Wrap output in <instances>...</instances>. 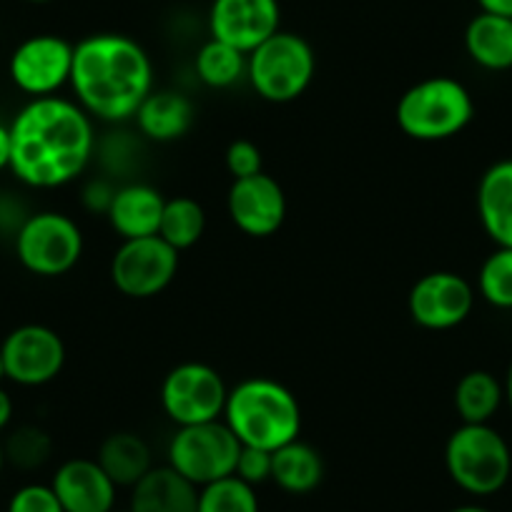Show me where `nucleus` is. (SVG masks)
I'll return each mask as SVG.
<instances>
[{
    "mask_svg": "<svg viewBox=\"0 0 512 512\" xmlns=\"http://www.w3.org/2000/svg\"><path fill=\"white\" fill-rule=\"evenodd\" d=\"M324 460L312 445L294 440L272 452V480L289 495H309L322 485Z\"/></svg>",
    "mask_w": 512,
    "mask_h": 512,
    "instance_id": "nucleus-23",
    "label": "nucleus"
},
{
    "mask_svg": "<svg viewBox=\"0 0 512 512\" xmlns=\"http://www.w3.org/2000/svg\"><path fill=\"white\" fill-rule=\"evenodd\" d=\"M450 512H490V510L480 505H460V507H452Z\"/></svg>",
    "mask_w": 512,
    "mask_h": 512,
    "instance_id": "nucleus-38",
    "label": "nucleus"
},
{
    "mask_svg": "<svg viewBox=\"0 0 512 512\" xmlns=\"http://www.w3.org/2000/svg\"><path fill=\"white\" fill-rule=\"evenodd\" d=\"M450 480L467 495L487 497L500 492L512 475V452L492 425H460L445 445Z\"/></svg>",
    "mask_w": 512,
    "mask_h": 512,
    "instance_id": "nucleus-5",
    "label": "nucleus"
},
{
    "mask_svg": "<svg viewBox=\"0 0 512 512\" xmlns=\"http://www.w3.org/2000/svg\"><path fill=\"white\" fill-rule=\"evenodd\" d=\"M246 53L224 41L209 38L196 53V76L209 88H231L246 78Z\"/></svg>",
    "mask_w": 512,
    "mask_h": 512,
    "instance_id": "nucleus-26",
    "label": "nucleus"
},
{
    "mask_svg": "<svg viewBox=\"0 0 512 512\" xmlns=\"http://www.w3.org/2000/svg\"><path fill=\"white\" fill-rule=\"evenodd\" d=\"M317 73V56L307 38L277 31L249 53L246 78L256 96L269 103H292L307 93Z\"/></svg>",
    "mask_w": 512,
    "mask_h": 512,
    "instance_id": "nucleus-6",
    "label": "nucleus"
},
{
    "mask_svg": "<svg viewBox=\"0 0 512 512\" xmlns=\"http://www.w3.org/2000/svg\"><path fill=\"white\" fill-rule=\"evenodd\" d=\"M279 0H214L209 11L211 38L249 56L267 38L282 31Z\"/></svg>",
    "mask_w": 512,
    "mask_h": 512,
    "instance_id": "nucleus-15",
    "label": "nucleus"
},
{
    "mask_svg": "<svg viewBox=\"0 0 512 512\" xmlns=\"http://www.w3.org/2000/svg\"><path fill=\"white\" fill-rule=\"evenodd\" d=\"M221 420L244 447L274 452L299 440L302 407L287 384L272 377H246L226 395Z\"/></svg>",
    "mask_w": 512,
    "mask_h": 512,
    "instance_id": "nucleus-3",
    "label": "nucleus"
},
{
    "mask_svg": "<svg viewBox=\"0 0 512 512\" xmlns=\"http://www.w3.org/2000/svg\"><path fill=\"white\" fill-rule=\"evenodd\" d=\"M229 219L241 234L254 239L274 236L287 219V194L282 184L269 174H256L249 179L231 181L226 196Z\"/></svg>",
    "mask_w": 512,
    "mask_h": 512,
    "instance_id": "nucleus-14",
    "label": "nucleus"
},
{
    "mask_svg": "<svg viewBox=\"0 0 512 512\" xmlns=\"http://www.w3.org/2000/svg\"><path fill=\"white\" fill-rule=\"evenodd\" d=\"M71 68L73 43L53 33H38L18 43L8 63L11 81L31 98L56 96L66 83H71Z\"/></svg>",
    "mask_w": 512,
    "mask_h": 512,
    "instance_id": "nucleus-12",
    "label": "nucleus"
},
{
    "mask_svg": "<svg viewBox=\"0 0 512 512\" xmlns=\"http://www.w3.org/2000/svg\"><path fill=\"white\" fill-rule=\"evenodd\" d=\"M16 256L26 272L36 277H63L83 256L81 226L61 211H36L18 226Z\"/></svg>",
    "mask_w": 512,
    "mask_h": 512,
    "instance_id": "nucleus-7",
    "label": "nucleus"
},
{
    "mask_svg": "<svg viewBox=\"0 0 512 512\" xmlns=\"http://www.w3.org/2000/svg\"><path fill=\"white\" fill-rule=\"evenodd\" d=\"M113 194H116V189H113L108 181H88L86 189H83V206H86L88 211H93V214H108Z\"/></svg>",
    "mask_w": 512,
    "mask_h": 512,
    "instance_id": "nucleus-33",
    "label": "nucleus"
},
{
    "mask_svg": "<svg viewBox=\"0 0 512 512\" xmlns=\"http://www.w3.org/2000/svg\"><path fill=\"white\" fill-rule=\"evenodd\" d=\"M0 354L6 364V379L21 387H43L63 372L66 344L61 334L46 324H21L3 342Z\"/></svg>",
    "mask_w": 512,
    "mask_h": 512,
    "instance_id": "nucleus-11",
    "label": "nucleus"
},
{
    "mask_svg": "<svg viewBox=\"0 0 512 512\" xmlns=\"http://www.w3.org/2000/svg\"><path fill=\"white\" fill-rule=\"evenodd\" d=\"M96 462L116 487H134L154 467L149 442L136 435V432H113V435H108L98 447Z\"/></svg>",
    "mask_w": 512,
    "mask_h": 512,
    "instance_id": "nucleus-22",
    "label": "nucleus"
},
{
    "mask_svg": "<svg viewBox=\"0 0 512 512\" xmlns=\"http://www.w3.org/2000/svg\"><path fill=\"white\" fill-rule=\"evenodd\" d=\"M241 442L224 420L176 427L166 450V465L196 487L231 477L239 460Z\"/></svg>",
    "mask_w": 512,
    "mask_h": 512,
    "instance_id": "nucleus-8",
    "label": "nucleus"
},
{
    "mask_svg": "<svg viewBox=\"0 0 512 512\" xmlns=\"http://www.w3.org/2000/svg\"><path fill=\"white\" fill-rule=\"evenodd\" d=\"M505 402V387L487 369H472L455 384V410L462 425H490Z\"/></svg>",
    "mask_w": 512,
    "mask_h": 512,
    "instance_id": "nucleus-24",
    "label": "nucleus"
},
{
    "mask_svg": "<svg viewBox=\"0 0 512 512\" xmlns=\"http://www.w3.org/2000/svg\"><path fill=\"white\" fill-rule=\"evenodd\" d=\"M234 475L251 487L272 480V452L259 450V447L241 445Z\"/></svg>",
    "mask_w": 512,
    "mask_h": 512,
    "instance_id": "nucleus-32",
    "label": "nucleus"
},
{
    "mask_svg": "<svg viewBox=\"0 0 512 512\" xmlns=\"http://www.w3.org/2000/svg\"><path fill=\"white\" fill-rule=\"evenodd\" d=\"M482 13H492V16L512 18V0H477Z\"/></svg>",
    "mask_w": 512,
    "mask_h": 512,
    "instance_id": "nucleus-35",
    "label": "nucleus"
},
{
    "mask_svg": "<svg viewBox=\"0 0 512 512\" xmlns=\"http://www.w3.org/2000/svg\"><path fill=\"white\" fill-rule=\"evenodd\" d=\"M475 307V289L457 272H430L417 279L407 297V309L417 327L447 332L465 322Z\"/></svg>",
    "mask_w": 512,
    "mask_h": 512,
    "instance_id": "nucleus-13",
    "label": "nucleus"
},
{
    "mask_svg": "<svg viewBox=\"0 0 512 512\" xmlns=\"http://www.w3.org/2000/svg\"><path fill=\"white\" fill-rule=\"evenodd\" d=\"M502 387H505V400H507V405H510V410H512V362H510V367H507V374H505V382H502Z\"/></svg>",
    "mask_w": 512,
    "mask_h": 512,
    "instance_id": "nucleus-37",
    "label": "nucleus"
},
{
    "mask_svg": "<svg viewBox=\"0 0 512 512\" xmlns=\"http://www.w3.org/2000/svg\"><path fill=\"white\" fill-rule=\"evenodd\" d=\"M477 292L490 307L512 309V246H497L482 262Z\"/></svg>",
    "mask_w": 512,
    "mask_h": 512,
    "instance_id": "nucleus-27",
    "label": "nucleus"
},
{
    "mask_svg": "<svg viewBox=\"0 0 512 512\" xmlns=\"http://www.w3.org/2000/svg\"><path fill=\"white\" fill-rule=\"evenodd\" d=\"M63 512H113L116 490L111 477L91 457H73L56 470L51 480Z\"/></svg>",
    "mask_w": 512,
    "mask_h": 512,
    "instance_id": "nucleus-16",
    "label": "nucleus"
},
{
    "mask_svg": "<svg viewBox=\"0 0 512 512\" xmlns=\"http://www.w3.org/2000/svg\"><path fill=\"white\" fill-rule=\"evenodd\" d=\"M8 512H63V505L51 485L31 482V485H23L21 490L13 492Z\"/></svg>",
    "mask_w": 512,
    "mask_h": 512,
    "instance_id": "nucleus-31",
    "label": "nucleus"
},
{
    "mask_svg": "<svg viewBox=\"0 0 512 512\" xmlns=\"http://www.w3.org/2000/svg\"><path fill=\"white\" fill-rule=\"evenodd\" d=\"M477 216L497 246H512V159L492 164L477 184Z\"/></svg>",
    "mask_w": 512,
    "mask_h": 512,
    "instance_id": "nucleus-19",
    "label": "nucleus"
},
{
    "mask_svg": "<svg viewBox=\"0 0 512 512\" xmlns=\"http://www.w3.org/2000/svg\"><path fill=\"white\" fill-rule=\"evenodd\" d=\"M199 487L181 477L174 467H151L144 480L131 487L128 512H196Z\"/></svg>",
    "mask_w": 512,
    "mask_h": 512,
    "instance_id": "nucleus-18",
    "label": "nucleus"
},
{
    "mask_svg": "<svg viewBox=\"0 0 512 512\" xmlns=\"http://www.w3.org/2000/svg\"><path fill=\"white\" fill-rule=\"evenodd\" d=\"M224 377L211 364L181 362L161 382V410L176 427L221 420L226 405Z\"/></svg>",
    "mask_w": 512,
    "mask_h": 512,
    "instance_id": "nucleus-9",
    "label": "nucleus"
},
{
    "mask_svg": "<svg viewBox=\"0 0 512 512\" xmlns=\"http://www.w3.org/2000/svg\"><path fill=\"white\" fill-rule=\"evenodd\" d=\"M68 86L91 118L121 123L134 118L154 91V63L139 41L123 33H93L73 46Z\"/></svg>",
    "mask_w": 512,
    "mask_h": 512,
    "instance_id": "nucleus-2",
    "label": "nucleus"
},
{
    "mask_svg": "<svg viewBox=\"0 0 512 512\" xmlns=\"http://www.w3.org/2000/svg\"><path fill=\"white\" fill-rule=\"evenodd\" d=\"M134 118L141 136L156 144H171L189 134L194 123V103L181 91H151Z\"/></svg>",
    "mask_w": 512,
    "mask_h": 512,
    "instance_id": "nucleus-20",
    "label": "nucleus"
},
{
    "mask_svg": "<svg viewBox=\"0 0 512 512\" xmlns=\"http://www.w3.org/2000/svg\"><path fill=\"white\" fill-rule=\"evenodd\" d=\"M6 462L21 467V470H36L46 465L53 452V440L46 430L36 425L18 427L6 445Z\"/></svg>",
    "mask_w": 512,
    "mask_h": 512,
    "instance_id": "nucleus-29",
    "label": "nucleus"
},
{
    "mask_svg": "<svg viewBox=\"0 0 512 512\" xmlns=\"http://www.w3.org/2000/svg\"><path fill=\"white\" fill-rule=\"evenodd\" d=\"M11 169V123L0 121V171Z\"/></svg>",
    "mask_w": 512,
    "mask_h": 512,
    "instance_id": "nucleus-34",
    "label": "nucleus"
},
{
    "mask_svg": "<svg viewBox=\"0 0 512 512\" xmlns=\"http://www.w3.org/2000/svg\"><path fill=\"white\" fill-rule=\"evenodd\" d=\"M465 51L472 63L492 73L512 68V18L477 13L465 28Z\"/></svg>",
    "mask_w": 512,
    "mask_h": 512,
    "instance_id": "nucleus-21",
    "label": "nucleus"
},
{
    "mask_svg": "<svg viewBox=\"0 0 512 512\" xmlns=\"http://www.w3.org/2000/svg\"><path fill=\"white\" fill-rule=\"evenodd\" d=\"M93 151V118L68 98H31L11 121V171L31 189H61L76 181Z\"/></svg>",
    "mask_w": 512,
    "mask_h": 512,
    "instance_id": "nucleus-1",
    "label": "nucleus"
},
{
    "mask_svg": "<svg viewBox=\"0 0 512 512\" xmlns=\"http://www.w3.org/2000/svg\"><path fill=\"white\" fill-rule=\"evenodd\" d=\"M31 3H48V0H31Z\"/></svg>",
    "mask_w": 512,
    "mask_h": 512,
    "instance_id": "nucleus-41",
    "label": "nucleus"
},
{
    "mask_svg": "<svg viewBox=\"0 0 512 512\" xmlns=\"http://www.w3.org/2000/svg\"><path fill=\"white\" fill-rule=\"evenodd\" d=\"M206 229V214L204 206L191 196H174L166 199L164 214H161L159 236L176 251L191 249L199 244Z\"/></svg>",
    "mask_w": 512,
    "mask_h": 512,
    "instance_id": "nucleus-25",
    "label": "nucleus"
},
{
    "mask_svg": "<svg viewBox=\"0 0 512 512\" xmlns=\"http://www.w3.org/2000/svg\"><path fill=\"white\" fill-rule=\"evenodd\" d=\"M3 467H6V447L0 442V472H3Z\"/></svg>",
    "mask_w": 512,
    "mask_h": 512,
    "instance_id": "nucleus-39",
    "label": "nucleus"
},
{
    "mask_svg": "<svg viewBox=\"0 0 512 512\" xmlns=\"http://www.w3.org/2000/svg\"><path fill=\"white\" fill-rule=\"evenodd\" d=\"M164 204L166 199L154 186L126 184L113 194L111 209L106 214L108 224L123 241L141 239V236H159Z\"/></svg>",
    "mask_w": 512,
    "mask_h": 512,
    "instance_id": "nucleus-17",
    "label": "nucleus"
},
{
    "mask_svg": "<svg viewBox=\"0 0 512 512\" xmlns=\"http://www.w3.org/2000/svg\"><path fill=\"white\" fill-rule=\"evenodd\" d=\"M226 169H229L231 179H249V176L262 174L264 171V159L262 151L254 141L249 139H236L231 141L229 149H226Z\"/></svg>",
    "mask_w": 512,
    "mask_h": 512,
    "instance_id": "nucleus-30",
    "label": "nucleus"
},
{
    "mask_svg": "<svg viewBox=\"0 0 512 512\" xmlns=\"http://www.w3.org/2000/svg\"><path fill=\"white\" fill-rule=\"evenodd\" d=\"M179 272V251L161 236L126 239L111 259V282L123 297L149 299L164 292Z\"/></svg>",
    "mask_w": 512,
    "mask_h": 512,
    "instance_id": "nucleus-10",
    "label": "nucleus"
},
{
    "mask_svg": "<svg viewBox=\"0 0 512 512\" xmlns=\"http://www.w3.org/2000/svg\"><path fill=\"white\" fill-rule=\"evenodd\" d=\"M196 512H259L256 487L246 485L236 475L211 482L199 487Z\"/></svg>",
    "mask_w": 512,
    "mask_h": 512,
    "instance_id": "nucleus-28",
    "label": "nucleus"
},
{
    "mask_svg": "<svg viewBox=\"0 0 512 512\" xmlns=\"http://www.w3.org/2000/svg\"><path fill=\"white\" fill-rule=\"evenodd\" d=\"M397 126L425 144L455 139L475 118V101L465 83L450 76H430L407 88L397 101Z\"/></svg>",
    "mask_w": 512,
    "mask_h": 512,
    "instance_id": "nucleus-4",
    "label": "nucleus"
},
{
    "mask_svg": "<svg viewBox=\"0 0 512 512\" xmlns=\"http://www.w3.org/2000/svg\"><path fill=\"white\" fill-rule=\"evenodd\" d=\"M6 379V364H3V354H0V382Z\"/></svg>",
    "mask_w": 512,
    "mask_h": 512,
    "instance_id": "nucleus-40",
    "label": "nucleus"
},
{
    "mask_svg": "<svg viewBox=\"0 0 512 512\" xmlns=\"http://www.w3.org/2000/svg\"><path fill=\"white\" fill-rule=\"evenodd\" d=\"M13 410H16V407H13V397L8 395V390H3V387H0V432L11 425Z\"/></svg>",
    "mask_w": 512,
    "mask_h": 512,
    "instance_id": "nucleus-36",
    "label": "nucleus"
}]
</instances>
